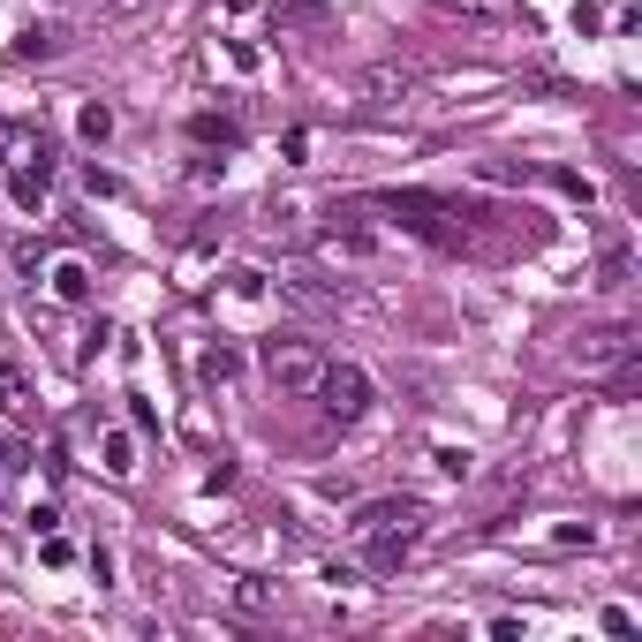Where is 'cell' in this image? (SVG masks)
Returning <instances> with one entry per match:
<instances>
[{
  "mask_svg": "<svg viewBox=\"0 0 642 642\" xmlns=\"http://www.w3.org/2000/svg\"><path fill=\"white\" fill-rule=\"evenodd\" d=\"M235 605H242V612H265L272 590H265V582H235Z\"/></svg>",
  "mask_w": 642,
  "mask_h": 642,
  "instance_id": "e0dca14e",
  "label": "cell"
},
{
  "mask_svg": "<svg viewBox=\"0 0 642 642\" xmlns=\"http://www.w3.org/2000/svg\"><path fill=\"white\" fill-rule=\"evenodd\" d=\"M38 559H46V567H68L76 552H68V537H53V529H46V537H38Z\"/></svg>",
  "mask_w": 642,
  "mask_h": 642,
  "instance_id": "ac0fdd59",
  "label": "cell"
},
{
  "mask_svg": "<svg viewBox=\"0 0 642 642\" xmlns=\"http://www.w3.org/2000/svg\"><path fill=\"white\" fill-rule=\"evenodd\" d=\"M378 212H393V227H408V235H423V242H439V250H461L469 242V227H454L461 212H454V197H431V189H378Z\"/></svg>",
  "mask_w": 642,
  "mask_h": 642,
  "instance_id": "6da1fadb",
  "label": "cell"
},
{
  "mask_svg": "<svg viewBox=\"0 0 642 642\" xmlns=\"http://www.w3.org/2000/svg\"><path fill=\"white\" fill-rule=\"evenodd\" d=\"M552 189H559V197H575V204H597V182L575 174V167H552Z\"/></svg>",
  "mask_w": 642,
  "mask_h": 642,
  "instance_id": "9a60e30c",
  "label": "cell"
},
{
  "mask_svg": "<svg viewBox=\"0 0 642 642\" xmlns=\"http://www.w3.org/2000/svg\"><path fill=\"white\" fill-rule=\"evenodd\" d=\"M325 401V416H340V423H355L363 408H371V371L363 363H325L318 371V386H310Z\"/></svg>",
  "mask_w": 642,
  "mask_h": 642,
  "instance_id": "277c9868",
  "label": "cell"
},
{
  "mask_svg": "<svg viewBox=\"0 0 642 642\" xmlns=\"http://www.w3.org/2000/svg\"><path fill=\"white\" fill-rule=\"evenodd\" d=\"M265 295H272V280L257 265H235L227 272V310H265Z\"/></svg>",
  "mask_w": 642,
  "mask_h": 642,
  "instance_id": "30bf717a",
  "label": "cell"
},
{
  "mask_svg": "<svg viewBox=\"0 0 642 642\" xmlns=\"http://www.w3.org/2000/svg\"><path fill=\"white\" fill-rule=\"evenodd\" d=\"M46 529H61V507H53V499H38V507H31V537H46Z\"/></svg>",
  "mask_w": 642,
  "mask_h": 642,
  "instance_id": "d6986e66",
  "label": "cell"
},
{
  "mask_svg": "<svg viewBox=\"0 0 642 642\" xmlns=\"http://www.w3.org/2000/svg\"><path fill=\"white\" fill-rule=\"evenodd\" d=\"M46 288H53V303H91V265L84 257H61V265L46 272Z\"/></svg>",
  "mask_w": 642,
  "mask_h": 642,
  "instance_id": "9c48e42d",
  "label": "cell"
},
{
  "mask_svg": "<svg viewBox=\"0 0 642 642\" xmlns=\"http://www.w3.org/2000/svg\"><path fill=\"white\" fill-rule=\"evenodd\" d=\"M325 257H340V265H371L378 250H386V235H378L371 220H355V212H340L333 227H325V242H318Z\"/></svg>",
  "mask_w": 642,
  "mask_h": 642,
  "instance_id": "8992f818",
  "label": "cell"
},
{
  "mask_svg": "<svg viewBox=\"0 0 642 642\" xmlns=\"http://www.w3.org/2000/svg\"><path fill=\"white\" fill-rule=\"evenodd\" d=\"M189 144H204V152H235V144H242V121H227V114H197V121H189Z\"/></svg>",
  "mask_w": 642,
  "mask_h": 642,
  "instance_id": "7c38bea8",
  "label": "cell"
},
{
  "mask_svg": "<svg viewBox=\"0 0 642 642\" xmlns=\"http://www.w3.org/2000/svg\"><path fill=\"white\" fill-rule=\"evenodd\" d=\"M197 378H204V386H235V378H242V348H235V340H204Z\"/></svg>",
  "mask_w": 642,
  "mask_h": 642,
  "instance_id": "ba28073f",
  "label": "cell"
},
{
  "mask_svg": "<svg viewBox=\"0 0 642 642\" xmlns=\"http://www.w3.org/2000/svg\"><path fill=\"white\" fill-rule=\"evenodd\" d=\"M99 454H106V476H129L136 469V439H129V431H106Z\"/></svg>",
  "mask_w": 642,
  "mask_h": 642,
  "instance_id": "5bb4252c",
  "label": "cell"
},
{
  "mask_svg": "<svg viewBox=\"0 0 642 642\" xmlns=\"http://www.w3.org/2000/svg\"><path fill=\"white\" fill-rule=\"evenodd\" d=\"M46 182H53L46 152H38V159H16V167H8V197H16V212H46Z\"/></svg>",
  "mask_w": 642,
  "mask_h": 642,
  "instance_id": "52a82bcc",
  "label": "cell"
},
{
  "mask_svg": "<svg viewBox=\"0 0 642 642\" xmlns=\"http://www.w3.org/2000/svg\"><path fill=\"white\" fill-rule=\"evenodd\" d=\"M38 152H46L38 121H0V167H16V159H38Z\"/></svg>",
  "mask_w": 642,
  "mask_h": 642,
  "instance_id": "8fae6325",
  "label": "cell"
},
{
  "mask_svg": "<svg viewBox=\"0 0 642 642\" xmlns=\"http://www.w3.org/2000/svg\"><path fill=\"white\" fill-rule=\"evenodd\" d=\"M439 469H446V476H469L476 454H469V446H439Z\"/></svg>",
  "mask_w": 642,
  "mask_h": 642,
  "instance_id": "2e32d148",
  "label": "cell"
},
{
  "mask_svg": "<svg viewBox=\"0 0 642 642\" xmlns=\"http://www.w3.org/2000/svg\"><path fill=\"white\" fill-rule=\"evenodd\" d=\"M318 371H325L318 340H303V333H272L265 340V378L280 393H310V386H318Z\"/></svg>",
  "mask_w": 642,
  "mask_h": 642,
  "instance_id": "7a4b0ae2",
  "label": "cell"
},
{
  "mask_svg": "<svg viewBox=\"0 0 642 642\" xmlns=\"http://www.w3.org/2000/svg\"><path fill=\"white\" fill-rule=\"evenodd\" d=\"M348 529H355V537H408V544H416L423 537V499H393V491H386V499H363Z\"/></svg>",
  "mask_w": 642,
  "mask_h": 642,
  "instance_id": "5b68a950",
  "label": "cell"
},
{
  "mask_svg": "<svg viewBox=\"0 0 642 642\" xmlns=\"http://www.w3.org/2000/svg\"><path fill=\"white\" fill-rule=\"evenodd\" d=\"M227 8H257V0H227Z\"/></svg>",
  "mask_w": 642,
  "mask_h": 642,
  "instance_id": "603a6c76",
  "label": "cell"
},
{
  "mask_svg": "<svg viewBox=\"0 0 642 642\" xmlns=\"http://www.w3.org/2000/svg\"><path fill=\"white\" fill-rule=\"evenodd\" d=\"M605 635H635V612H627V605H605Z\"/></svg>",
  "mask_w": 642,
  "mask_h": 642,
  "instance_id": "7402d4cb",
  "label": "cell"
},
{
  "mask_svg": "<svg viewBox=\"0 0 642 642\" xmlns=\"http://www.w3.org/2000/svg\"><path fill=\"white\" fill-rule=\"evenodd\" d=\"M635 325H597V333H582V348H575V363L590 378H605V371H620V378H635Z\"/></svg>",
  "mask_w": 642,
  "mask_h": 642,
  "instance_id": "3957f363",
  "label": "cell"
},
{
  "mask_svg": "<svg viewBox=\"0 0 642 642\" xmlns=\"http://www.w3.org/2000/svg\"><path fill=\"white\" fill-rule=\"evenodd\" d=\"M53 46H61V31H23L16 38V53H53Z\"/></svg>",
  "mask_w": 642,
  "mask_h": 642,
  "instance_id": "44dd1931",
  "label": "cell"
},
{
  "mask_svg": "<svg viewBox=\"0 0 642 642\" xmlns=\"http://www.w3.org/2000/svg\"><path fill=\"white\" fill-rule=\"evenodd\" d=\"M0 416H8V386H0Z\"/></svg>",
  "mask_w": 642,
  "mask_h": 642,
  "instance_id": "cb8c5ba5",
  "label": "cell"
},
{
  "mask_svg": "<svg viewBox=\"0 0 642 642\" xmlns=\"http://www.w3.org/2000/svg\"><path fill=\"white\" fill-rule=\"evenodd\" d=\"M76 136H84V144H106V136H114V106H106V99H91L84 114H76Z\"/></svg>",
  "mask_w": 642,
  "mask_h": 642,
  "instance_id": "4fadbf2b",
  "label": "cell"
},
{
  "mask_svg": "<svg viewBox=\"0 0 642 642\" xmlns=\"http://www.w3.org/2000/svg\"><path fill=\"white\" fill-rule=\"evenodd\" d=\"M552 544H597V529H590V522H559Z\"/></svg>",
  "mask_w": 642,
  "mask_h": 642,
  "instance_id": "ffe728a7",
  "label": "cell"
}]
</instances>
